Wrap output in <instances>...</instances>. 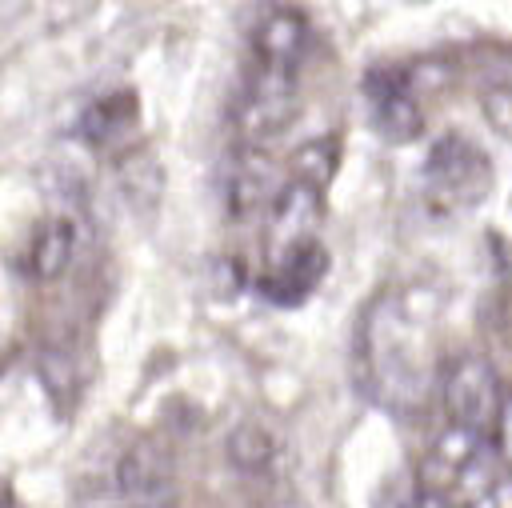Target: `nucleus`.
<instances>
[{
  "label": "nucleus",
  "mask_w": 512,
  "mask_h": 508,
  "mask_svg": "<svg viewBox=\"0 0 512 508\" xmlns=\"http://www.w3.org/2000/svg\"><path fill=\"white\" fill-rule=\"evenodd\" d=\"M360 384H368L380 404L392 408L420 404L424 372L412 360V340L392 300H380L360 328Z\"/></svg>",
  "instance_id": "1"
},
{
  "label": "nucleus",
  "mask_w": 512,
  "mask_h": 508,
  "mask_svg": "<svg viewBox=\"0 0 512 508\" xmlns=\"http://www.w3.org/2000/svg\"><path fill=\"white\" fill-rule=\"evenodd\" d=\"M440 400L448 424L476 432L504 452V384L484 356H456L440 376Z\"/></svg>",
  "instance_id": "2"
},
{
  "label": "nucleus",
  "mask_w": 512,
  "mask_h": 508,
  "mask_svg": "<svg viewBox=\"0 0 512 508\" xmlns=\"http://www.w3.org/2000/svg\"><path fill=\"white\" fill-rule=\"evenodd\" d=\"M492 188L488 156L460 132L444 136L424 160V200L436 212H460L484 200Z\"/></svg>",
  "instance_id": "3"
},
{
  "label": "nucleus",
  "mask_w": 512,
  "mask_h": 508,
  "mask_svg": "<svg viewBox=\"0 0 512 508\" xmlns=\"http://www.w3.org/2000/svg\"><path fill=\"white\" fill-rule=\"evenodd\" d=\"M320 212H324V192L300 180H288L284 188H276L264 208V264L312 244L320 228Z\"/></svg>",
  "instance_id": "4"
},
{
  "label": "nucleus",
  "mask_w": 512,
  "mask_h": 508,
  "mask_svg": "<svg viewBox=\"0 0 512 508\" xmlns=\"http://www.w3.org/2000/svg\"><path fill=\"white\" fill-rule=\"evenodd\" d=\"M364 92H368V112H372V128L392 140V144H404L412 136H420L424 128V112L416 104V92H412V72L400 68V64H376L364 80Z\"/></svg>",
  "instance_id": "5"
},
{
  "label": "nucleus",
  "mask_w": 512,
  "mask_h": 508,
  "mask_svg": "<svg viewBox=\"0 0 512 508\" xmlns=\"http://www.w3.org/2000/svg\"><path fill=\"white\" fill-rule=\"evenodd\" d=\"M112 484H116V504L176 500V488H172V456L160 444H152V440H136V444H128L116 456Z\"/></svg>",
  "instance_id": "6"
},
{
  "label": "nucleus",
  "mask_w": 512,
  "mask_h": 508,
  "mask_svg": "<svg viewBox=\"0 0 512 508\" xmlns=\"http://www.w3.org/2000/svg\"><path fill=\"white\" fill-rule=\"evenodd\" d=\"M272 160L264 148H244L236 144L228 164H224V208L232 220H248L272 200Z\"/></svg>",
  "instance_id": "7"
},
{
  "label": "nucleus",
  "mask_w": 512,
  "mask_h": 508,
  "mask_svg": "<svg viewBox=\"0 0 512 508\" xmlns=\"http://www.w3.org/2000/svg\"><path fill=\"white\" fill-rule=\"evenodd\" d=\"M324 272H328V252H324L320 240H312V244H304V248H296V252L264 264V276L256 284H260V292L272 304L292 308V304H304L316 292V284L324 280Z\"/></svg>",
  "instance_id": "8"
},
{
  "label": "nucleus",
  "mask_w": 512,
  "mask_h": 508,
  "mask_svg": "<svg viewBox=\"0 0 512 508\" xmlns=\"http://www.w3.org/2000/svg\"><path fill=\"white\" fill-rule=\"evenodd\" d=\"M304 56H308V20H304V12L300 8H272V12H264V20L252 28L248 60L300 72Z\"/></svg>",
  "instance_id": "9"
},
{
  "label": "nucleus",
  "mask_w": 512,
  "mask_h": 508,
  "mask_svg": "<svg viewBox=\"0 0 512 508\" xmlns=\"http://www.w3.org/2000/svg\"><path fill=\"white\" fill-rule=\"evenodd\" d=\"M72 252H76V224L68 216H52L28 248V276H36L44 284L64 276V268L72 264Z\"/></svg>",
  "instance_id": "10"
},
{
  "label": "nucleus",
  "mask_w": 512,
  "mask_h": 508,
  "mask_svg": "<svg viewBox=\"0 0 512 508\" xmlns=\"http://www.w3.org/2000/svg\"><path fill=\"white\" fill-rule=\"evenodd\" d=\"M132 92H112V96H104V100H96L88 112H84V120H80V128H84V136H88V144H112L116 136H124L128 132V120H132Z\"/></svg>",
  "instance_id": "11"
},
{
  "label": "nucleus",
  "mask_w": 512,
  "mask_h": 508,
  "mask_svg": "<svg viewBox=\"0 0 512 508\" xmlns=\"http://www.w3.org/2000/svg\"><path fill=\"white\" fill-rule=\"evenodd\" d=\"M336 140H308V144H300L296 152H292V180H300V184H308V188H316V192H324V184L332 180V172H336Z\"/></svg>",
  "instance_id": "12"
},
{
  "label": "nucleus",
  "mask_w": 512,
  "mask_h": 508,
  "mask_svg": "<svg viewBox=\"0 0 512 508\" xmlns=\"http://www.w3.org/2000/svg\"><path fill=\"white\" fill-rule=\"evenodd\" d=\"M232 456L244 472H268V464L276 460V444L268 440L264 428L256 424H244L236 436H232Z\"/></svg>",
  "instance_id": "13"
},
{
  "label": "nucleus",
  "mask_w": 512,
  "mask_h": 508,
  "mask_svg": "<svg viewBox=\"0 0 512 508\" xmlns=\"http://www.w3.org/2000/svg\"><path fill=\"white\" fill-rule=\"evenodd\" d=\"M400 508H452V504H448L440 492H432V488H424V484H420V488H416Z\"/></svg>",
  "instance_id": "14"
},
{
  "label": "nucleus",
  "mask_w": 512,
  "mask_h": 508,
  "mask_svg": "<svg viewBox=\"0 0 512 508\" xmlns=\"http://www.w3.org/2000/svg\"><path fill=\"white\" fill-rule=\"evenodd\" d=\"M500 92H504V84H496V88H492V96H500ZM500 100H504V96H500ZM488 112H492V124H496V128H500V132H504V128H508V116H504V112H500V108H496V104H492V108H488Z\"/></svg>",
  "instance_id": "15"
}]
</instances>
